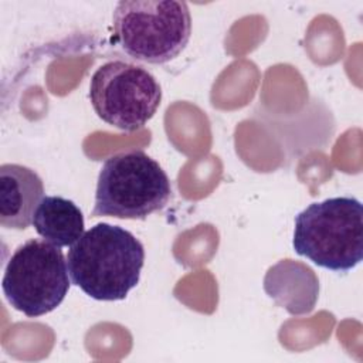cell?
Returning a JSON list of instances; mask_svg holds the SVG:
<instances>
[{
  "mask_svg": "<svg viewBox=\"0 0 363 363\" xmlns=\"http://www.w3.org/2000/svg\"><path fill=\"white\" fill-rule=\"evenodd\" d=\"M143 244L128 230L99 223L71 245L67 257L74 285L96 301L125 299L140 278Z\"/></svg>",
  "mask_w": 363,
  "mask_h": 363,
  "instance_id": "6da1fadb",
  "label": "cell"
},
{
  "mask_svg": "<svg viewBox=\"0 0 363 363\" xmlns=\"http://www.w3.org/2000/svg\"><path fill=\"white\" fill-rule=\"evenodd\" d=\"M292 245L318 267L346 272L363 258V207L354 197L309 204L295 217Z\"/></svg>",
  "mask_w": 363,
  "mask_h": 363,
  "instance_id": "7a4b0ae2",
  "label": "cell"
},
{
  "mask_svg": "<svg viewBox=\"0 0 363 363\" xmlns=\"http://www.w3.org/2000/svg\"><path fill=\"white\" fill-rule=\"evenodd\" d=\"M170 197V180L155 159L143 150L121 152L101 167L92 217L145 220Z\"/></svg>",
  "mask_w": 363,
  "mask_h": 363,
  "instance_id": "3957f363",
  "label": "cell"
},
{
  "mask_svg": "<svg viewBox=\"0 0 363 363\" xmlns=\"http://www.w3.org/2000/svg\"><path fill=\"white\" fill-rule=\"evenodd\" d=\"M113 31L133 60L164 64L174 60L191 35L187 3L177 0H125L113 10Z\"/></svg>",
  "mask_w": 363,
  "mask_h": 363,
  "instance_id": "277c9868",
  "label": "cell"
},
{
  "mask_svg": "<svg viewBox=\"0 0 363 363\" xmlns=\"http://www.w3.org/2000/svg\"><path fill=\"white\" fill-rule=\"evenodd\" d=\"M68 274L60 247L31 238L10 257L1 286L14 309L37 318L52 312L65 299L71 285Z\"/></svg>",
  "mask_w": 363,
  "mask_h": 363,
  "instance_id": "5b68a950",
  "label": "cell"
},
{
  "mask_svg": "<svg viewBox=\"0 0 363 363\" xmlns=\"http://www.w3.org/2000/svg\"><path fill=\"white\" fill-rule=\"evenodd\" d=\"M89 98L95 113L104 122L133 132L156 113L162 89L146 68L113 60L94 72Z\"/></svg>",
  "mask_w": 363,
  "mask_h": 363,
  "instance_id": "8992f818",
  "label": "cell"
},
{
  "mask_svg": "<svg viewBox=\"0 0 363 363\" xmlns=\"http://www.w3.org/2000/svg\"><path fill=\"white\" fill-rule=\"evenodd\" d=\"M44 197L41 177L33 169L6 163L0 166V224L4 228L24 230Z\"/></svg>",
  "mask_w": 363,
  "mask_h": 363,
  "instance_id": "52a82bcc",
  "label": "cell"
},
{
  "mask_svg": "<svg viewBox=\"0 0 363 363\" xmlns=\"http://www.w3.org/2000/svg\"><path fill=\"white\" fill-rule=\"evenodd\" d=\"M33 225L43 240L60 248L74 245L85 233L82 211L74 201L61 196L43 197Z\"/></svg>",
  "mask_w": 363,
  "mask_h": 363,
  "instance_id": "ba28073f",
  "label": "cell"
}]
</instances>
